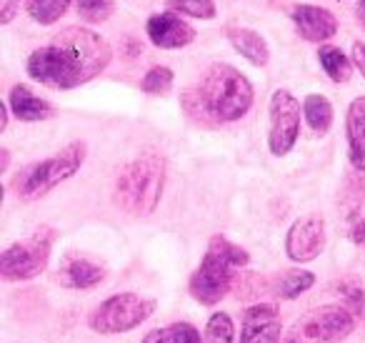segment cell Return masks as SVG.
Masks as SVG:
<instances>
[{"instance_id": "obj_14", "label": "cell", "mask_w": 365, "mask_h": 343, "mask_svg": "<svg viewBox=\"0 0 365 343\" xmlns=\"http://www.w3.org/2000/svg\"><path fill=\"white\" fill-rule=\"evenodd\" d=\"M293 23L298 33L305 41H330L338 33V21L330 11L318 6H295L293 8Z\"/></svg>"}, {"instance_id": "obj_9", "label": "cell", "mask_w": 365, "mask_h": 343, "mask_svg": "<svg viewBox=\"0 0 365 343\" xmlns=\"http://www.w3.org/2000/svg\"><path fill=\"white\" fill-rule=\"evenodd\" d=\"M56 43L61 48H66V51L76 58L83 76H86V81L96 78L98 73L110 63V56H113L106 38L88 31V28H66V31L56 36Z\"/></svg>"}, {"instance_id": "obj_19", "label": "cell", "mask_w": 365, "mask_h": 343, "mask_svg": "<svg viewBox=\"0 0 365 343\" xmlns=\"http://www.w3.org/2000/svg\"><path fill=\"white\" fill-rule=\"evenodd\" d=\"M303 116L308 121V126L313 128L315 133H328L330 131V123H333V106L325 96H308L303 103Z\"/></svg>"}, {"instance_id": "obj_5", "label": "cell", "mask_w": 365, "mask_h": 343, "mask_svg": "<svg viewBox=\"0 0 365 343\" xmlns=\"http://www.w3.org/2000/svg\"><path fill=\"white\" fill-rule=\"evenodd\" d=\"M56 231L51 226H41L26 238V241L13 243L3 251L0 258V276L6 281H31L46 271L51 261Z\"/></svg>"}, {"instance_id": "obj_20", "label": "cell", "mask_w": 365, "mask_h": 343, "mask_svg": "<svg viewBox=\"0 0 365 343\" xmlns=\"http://www.w3.org/2000/svg\"><path fill=\"white\" fill-rule=\"evenodd\" d=\"M318 58H320V66H323V71L328 73L335 83L350 81V76H353V66H350L348 56H345L340 48H333V46L320 48Z\"/></svg>"}, {"instance_id": "obj_32", "label": "cell", "mask_w": 365, "mask_h": 343, "mask_svg": "<svg viewBox=\"0 0 365 343\" xmlns=\"http://www.w3.org/2000/svg\"><path fill=\"white\" fill-rule=\"evenodd\" d=\"M358 13H360V18L365 21V0H360V3H358Z\"/></svg>"}, {"instance_id": "obj_15", "label": "cell", "mask_w": 365, "mask_h": 343, "mask_svg": "<svg viewBox=\"0 0 365 343\" xmlns=\"http://www.w3.org/2000/svg\"><path fill=\"white\" fill-rule=\"evenodd\" d=\"M103 278H106V268L86 256H68L58 271V281L66 288H76V291L96 288L98 283H103Z\"/></svg>"}, {"instance_id": "obj_22", "label": "cell", "mask_w": 365, "mask_h": 343, "mask_svg": "<svg viewBox=\"0 0 365 343\" xmlns=\"http://www.w3.org/2000/svg\"><path fill=\"white\" fill-rule=\"evenodd\" d=\"M71 0H28V13L43 26L56 23L68 11Z\"/></svg>"}, {"instance_id": "obj_18", "label": "cell", "mask_w": 365, "mask_h": 343, "mask_svg": "<svg viewBox=\"0 0 365 343\" xmlns=\"http://www.w3.org/2000/svg\"><path fill=\"white\" fill-rule=\"evenodd\" d=\"M228 38L235 46V51H240V56H245L255 66H265L270 58L268 43L263 41V36L250 28H228Z\"/></svg>"}, {"instance_id": "obj_27", "label": "cell", "mask_w": 365, "mask_h": 343, "mask_svg": "<svg viewBox=\"0 0 365 343\" xmlns=\"http://www.w3.org/2000/svg\"><path fill=\"white\" fill-rule=\"evenodd\" d=\"M165 343H203V338L193 323L180 321L165 328Z\"/></svg>"}, {"instance_id": "obj_16", "label": "cell", "mask_w": 365, "mask_h": 343, "mask_svg": "<svg viewBox=\"0 0 365 343\" xmlns=\"http://www.w3.org/2000/svg\"><path fill=\"white\" fill-rule=\"evenodd\" d=\"M348 156L355 171H365V96L355 98L348 108Z\"/></svg>"}, {"instance_id": "obj_23", "label": "cell", "mask_w": 365, "mask_h": 343, "mask_svg": "<svg viewBox=\"0 0 365 343\" xmlns=\"http://www.w3.org/2000/svg\"><path fill=\"white\" fill-rule=\"evenodd\" d=\"M205 343H235V326L228 313L218 311L205 326Z\"/></svg>"}, {"instance_id": "obj_3", "label": "cell", "mask_w": 365, "mask_h": 343, "mask_svg": "<svg viewBox=\"0 0 365 343\" xmlns=\"http://www.w3.org/2000/svg\"><path fill=\"white\" fill-rule=\"evenodd\" d=\"M205 108L215 123L238 121L253 106V86L240 71H235L228 63H215L208 68L203 83L198 88Z\"/></svg>"}, {"instance_id": "obj_29", "label": "cell", "mask_w": 365, "mask_h": 343, "mask_svg": "<svg viewBox=\"0 0 365 343\" xmlns=\"http://www.w3.org/2000/svg\"><path fill=\"white\" fill-rule=\"evenodd\" d=\"M353 61L365 76V43H353Z\"/></svg>"}, {"instance_id": "obj_7", "label": "cell", "mask_w": 365, "mask_h": 343, "mask_svg": "<svg viewBox=\"0 0 365 343\" xmlns=\"http://www.w3.org/2000/svg\"><path fill=\"white\" fill-rule=\"evenodd\" d=\"M355 318L343 306H323L308 311L285 333L283 343H343L353 333Z\"/></svg>"}, {"instance_id": "obj_24", "label": "cell", "mask_w": 365, "mask_h": 343, "mask_svg": "<svg viewBox=\"0 0 365 343\" xmlns=\"http://www.w3.org/2000/svg\"><path fill=\"white\" fill-rule=\"evenodd\" d=\"M173 88V71L165 66H155L148 71V76L143 78V91L150 96H163Z\"/></svg>"}, {"instance_id": "obj_6", "label": "cell", "mask_w": 365, "mask_h": 343, "mask_svg": "<svg viewBox=\"0 0 365 343\" xmlns=\"http://www.w3.org/2000/svg\"><path fill=\"white\" fill-rule=\"evenodd\" d=\"M158 303L153 298H145L140 293H118L103 301L88 318V326L103 336L113 333H128L145 323L155 313Z\"/></svg>"}, {"instance_id": "obj_8", "label": "cell", "mask_w": 365, "mask_h": 343, "mask_svg": "<svg viewBox=\"0 0 365 343\" xmlns=\"http://www.w3.org/2000/svg\"><path fill=\"white\" fill-rule=\"evenodd\" d=\"M28 73L38 83L58 88V91H71V88H78L81 83H88L78 61L58 43L33 53L28 58Z\"/></svg>"}, {"instance_id": "obj_30", "label": "cell", "mask_w": 365, "mask_h": 343, "mask_svg": "<svg viewBox=\"0 0 365 343\" xmlns=\"http://www.w3.org/2000/svg\"><path fill=\"white\" fill-rule=\"evenodd\" d=\"M143 343H165V328H155L143 336Z\"/></svg>"}, {"instance_id": "obj_10", "label": "cell", "mask_w": 365, "mask_h": 343, "mask_svg": "<svg viewBox=\"0 0 365 343\" xmlns=\"http://www.w3.org/2000/svg\"><path fill=\"white\" fill-rule=\"evenodd\" d=\"M300 136V103L288 91H275L270 98L268 146L273 156H288Z\"/></svg>"}, {"instance_id": "obj_21", "label": "cell", "mask_w": 365, "mask_h": 343, "mask_svg": "<svg viewBox=\"0 0 365 343\" xmlns=\"http://www.w3.org/2000/svg\"><path fill=\"white\" fill-rule=\"evenodd\" d=\"M313 283H315V276L310 271H288L278 281V286H275V293H278V298H285V301H290V298H298L300 293L308 291Z\"/></svg>"}, {"instance_id": "obj_1", "label": "cell", "mask_w": 365, "mask_h": 343, "mask_svg": "<svg viewBox=\"0 0 365 343\" xmlns=\"http://www.w3.org/2000/svg\"><path fill=\"white\" fill-rule=\"evenodd\" d=\"M165 183V161L158 153H143L115 178V203L130 216H150Z\"/></svg>"}, {"instance_id": "obj_2", "label": "cell", "mask_w": 365, "mask_h": 343, "mask_svg": "<svg viewBox=\"0 0 365 343\" xmlns=\"http://www.w3.org/2000/svg\"><path fill=\"white\" fill-rule=\"evenodd\" d=\"M248 253L240 246L230 243L225 236H213L198 271L190 278L193 298L203 306H215L233 286L235 268L248 266Z\"/></svg>"}, {"instance_id": "obj_12", "label": "cell", "mask_w": 365, "mask_h": 343, "mask_svg": "<svg viewBox=\"0 0 365 343\" xmlns=\"http://www.w3.org/2000/svg\"><path fill=\"white\" fill-rule=\"evenodd\" d=\"M280 331H283L280 313L268 303H258L243 313L240 343H278Z\"/></svg>"}, {"instance_id": "obj_31", "label": "cell", "mask_w": 365, "mask_h": 343, "mask_svg": "<svg viewBox=\"0 0 365 343\" xmlns=\"http://www.w3.org/2000/svg\"><path fill=\"white\" fill-rule=\"evenodd\" d=\"M353 241L365 248V218H360V221L353 226Z\"/></svg>"}, {"instance_id": "obj_17", "label": "cell", "mask_w": 365, "mask_h": 343, "mask_svg": "<svg viewBox=\"0 0 365 343\" xmlns=\"http://www.w3.org/2000/svg\"><path fill=\"white\" fill-rule=\"evenodd\" d=\"M11 111L18 121H48L53 118V106L43 98H38L36 93L31 91L28 86H16L11 91Z\"/></svg>"}, {"instance_id": "obj_4", "label": "cell", "mask_w": 365, "mask_h": 343, "mask_svg": "<svg viewBox=\"0 0 365 343\" xmlns=\"http://www.w3.org/2000/svg\"><path fill=\"white\" fill-rule=\"evenodd\" d=\"M83 161H86V143L76 141L63 148V151H58L56 156L33 163L16 178L18 198L21 201H38L46 193H51L56 186H61L63 181L76 176L81 171Z\"/></svg>"}, {"instance_id": "obj_11", "label": "cell", "mask_w": 365, "mask_h": 343, "mask_svg": "<svg viewBox=\"0 0 365 343\" xmlns=\"http://www.w3.org/2000/svg\"><path fill=\"white\" fill-rule=\"evenodd\" d=\"M325 246V221L320 216H305L295 221L285 238V253L290 261L308 263L320 256Z\"/></svg>"}, {"instance_id": "obj_25", "label": "cell", "mask_w": 365, "mask_h": 343, "mask_svg": "<svg viewBox=\"0 0 365 343\" xmlns=\"http://www.w3.org/2000/svg\"><path fill=\"white\" fill-rule=\"evenodd\" d=\"M168 6H170L173 11L182 13V16L203 18V21H210V18L215 16L213 0H168Z\"/></svg>"}, {"instance_id": "obj_28", "label": "cell", "mask_w": 365, "mask_h": 343, "mask_svg": "<svg viewBox=\"0 0 365 343\" xmlns=\"http://www.w3.org/2000/svg\"><path fill=\"white\" fill-rule=\"evenodd\" d=\"M23 0H0V23L6 26V23L13 21V16L18 13Z\"/></svg>"}, {"instance_id": "obj_26", "label": "cell", "mask_w": 365, "mask_h": 343, "mask_svg": "<svg viewBox=\"0 0 365 343\" xmlns=\"http://www.w3.org/2000/svg\"><path fill=\"white\" fill-rule=\"evenodd\" d=\"M76 8L81 18L91 23H101L113 13V0H76Z\"/></svg>"}, {"instance_id": "obj_13", "label": "cell", "mask_w": 365, "mask_h": 343, "mask_svg": "<svg viewBox=\"0 0 365 343\" xmlns=\"http://www.w3.org/2000/svg\"><path fill=\"white\" fill-rule=\"evenodd\" d=\"M148 36H150L153 46L158 48H182L195 41L193 26H188L182 18L173 16V13L150 16V21H148Z\"/></svg>"}]
</instances>
